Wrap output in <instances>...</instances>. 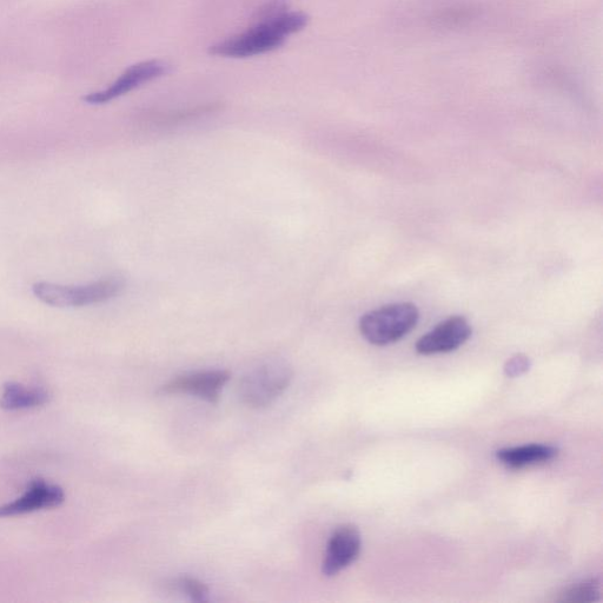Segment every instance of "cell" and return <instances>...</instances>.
I'll return each mask as SVG.
<instances>
[{
  "instance_id": "1",
  "label": "cell",
  "mask_w": 603,
  "mask_h": 603,
  "mask_svg": "<svg viewBox=\"0 0 603 603\" xmlns=\"http://www.w3.org/2000/svg\"><path fill=\"white\" fill-rule=\"evenodd\" d=\"M307 13L286 11L275 17L256 21L253 28L210 46L212 56L225 58H247L274 51L294 33L309 24Z\"/></svg>"
},
{
  "instance_id": "2",
  "label": "cell",
  "mask_w": 603,
  "mask_h": 603,
  "mask_svg": "<svg viewBox=\"0 0 603 603\" xmlns=\"http://www.w3.org/2000/svg\"><path fill=\"white\" fill-rule=\"evenodd\" d=\"M419 318V309L415 304L394 303L364 314L359 327L366 341L383 347L407 336L417 326Z\"/></svg>"
},
{
  "instance_id": "3",
  "label": "cell",
  "mask_w": 603,
  "mask_h": 603,
  "mask_svg": "<svg viewBox=\"0 0 603 603\" xmlns=\"http://www.w3.org/2000/svg\"><path fill=\"white\" fill-rule=\"evenodd\" d=\"M124 282L111 277L86 284V286H62L49 282L33 284L32 291L39 301L55 308H82L104 303L122 293Z\"/></svg>"
},
{
  "instance_id": "4",
  "label": "cell",
  "mask_w": 603,
  "mask_h": 603,
  "mask_svg": "<svg viewBox=\"0 0 603 603\" xmlns=\"http://www.w3.org/2000/svg\"><path fill=\"white\" fill-rule=\"evenodd\" d=\"M293 370L286 363L270 362L251 371L240 383L241 400L251 408H264L290 386Z\"/></svg>"
},
{
  "instance_id": "5",
  "label": "cell",
  "mask_w": 603,
  "mask_h": 603,
  "mask_svg": "<svg viewBox=\"0 0 603 603\" xmlns=\"http://www.w3.org/2000/svg\"><path fill=\"white\" fill-rule=\"evenodd\" d=\"M171 65L161 59H151L130 66L119 76L108 88L92 92L84 97V102L91 105H103L115 101V99L129 94L144 84H147L159 77L168 75L171 71Z\"/></svg>"
},
{
  "instance_id": "6",
  "label": "cell",
  "mask_w": 603,
  "mask_h": 603,
  "mask_svg": "<svg viewBox=\"0 0 603 603\" xmlns=\"http://www.w3.org/2000/svg\"><path fill=\"white\" fill-rule=\"evenodd\" d=\"M229 379L230 374L225 370L198 371V373L176 377V379L164 384L159 389V393L163 395H191L209 403H217Z\"/></svg>"
},
{
  "instance_id": "7",
  "label": "cell",
  "mask_w": 603,
  "mask_h": 603,
  "mask_svg": "<svg viewBox=\"0 0 603 603\" xmlns=\"http://www.w3.org/2000/svg\"><path fill=\"white\" fill-rule=\"evenodd\" d=\"M473 329L465 317L454 316L436 326L416 343L421 355L446 354L463 346L472 336Z\"/></svg>"
},
{
  "instance_id": "8",
  "label": "cell",
  "mask_w": 603,
  "mask_h": 603,
  "mask_svg": "<svg viewBox=\"0 0 603 603\" xmlns=\"http://www.w3.org/2000/svg\"><path fill=\"white\" fill-rule=\"evenodd\" d=\"M362 540L359 529L341 526L331 534L322 565L324 575L335 576L359 558Z\"/></svg>"
},
{
  "instance_id": "9",
  "label": "cell",
  "mask_w": 603,
  "mask_h": 603,
  "mask_svg": "<svg viewBox=\"0 0 603 603\" xmlns=\"http://www.w3.org/2000/svg\"><path fill=\"white\" fill-rule=\"evenodd\" d=\"M65 500L61 487L50 485L43 480L30 483L28 490L15 501L0 506V518L37 512V510L58 507Z\"/></svg>"
},
{
  "instance_id": "10",
  "label": "cell",
  "mask_w": 603,
  "mask_h": 603,
  "mask_svg": "<svg viewBox=\"0 0 603 603\" xmlns=\"http://www.w3.org/2000/svg\"><path fill=\"white\" fill-rule=\"evenodd\" d=\"M558 455V449L547 445H527L499 450L496 453L503 465L520 469L548 462Z\"/></svg>"
},
{
  "instance_id": "11",
  "label": "cell",
  "mask_w": 603,
  "mask_h": 603,
  "mask_svg": "<svg viewBox=\"0 0 603 603\" xmlns=\"http://www.w3.org/2000/svg\"><path fill=\"white\" fill-rule=\"evenodd\" d=\"M50 395L43 388H29L21 383L9 382L3 388L0 407L6 410H25L43 406Z\"/></svg>"
},
{
  "instance_id": "12",
  "label": "cell",
  "mask_w": 603,
  "mask_h": 603,
  "mask_svg": "<svg viewBox=\"0 0 603 603\" xmlns=\"http://www.w3.org/2000/svg\"><path fill=\"white\" fill-rule=\"evenodd\" d=\"M601 586L598 580H591L578 583L561 593L558 601L566 603H588L600 599Z\"/></svg>"
},
{
  "instance_id": "13",
  "label": "cell",
  "mask_w": 603,
  "mask_h": 603,
  "mask_svg": "<svg viewBox=\"0 0 603 603\" xmlns=\"http://www.w3.org/2000/svg\"><path fill=\"white\" fill-rule=\"evenodd\" d=\"M171 586L175 587L182 594L189 596L191 600L197 602L208 600L209 588L207 585L200 580L190 578V576H183V578L177 579Z\"/></svg>"
},
{
  "instance_id": "14",
  "label": "cell",
  "mask_w": 603,
  "mask_h": 603,
  "mask_svg": "<svg viewBox=\"0 0 603 603\" xmlns=\"http://www.w3.org/2000/svg\"><path fill=\"white\" fill-rule=\"evenodd\" d=\"M289 10L287 0H267L255 13V21H262Z\"/></svg>"
},
{
  "instance_id": "15",
  "label": "cell",
  "mask_w": 603,
  "mask_h": 603,
  "mask_svg": "<svg viewBox=\"0 0 603 603\" xmlns=\"http://www.w3.org/2000/svg\"><path fill=\"white\" fill-rule=\"evenodd\" d=\"M530 367H532V362H530L529 357L518 354L510 357V359L507 361L505 366V374L514 379V377L526 374Z\"/></svg>"
}]
</instances>
